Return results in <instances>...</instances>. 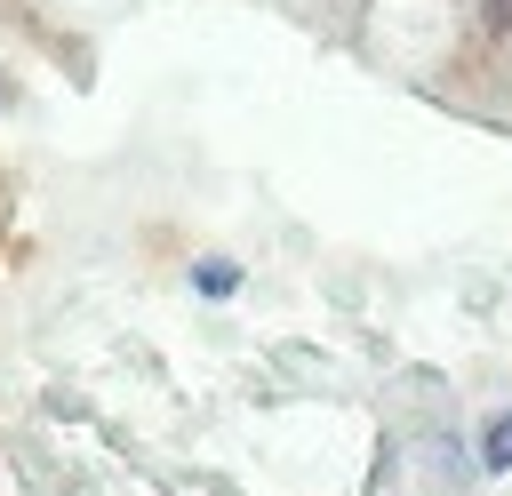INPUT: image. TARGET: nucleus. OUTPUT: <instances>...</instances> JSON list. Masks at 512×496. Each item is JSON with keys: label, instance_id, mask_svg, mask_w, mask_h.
I'll list each match as a JSON object with an SVG mask.
<instances>
[{"label": "nucleus", "instance_id": "obj_3", "mask_svg": "<svg viewBox=\"0 0 512 496\" xmlns=\"http://www.w3.org/2000/svg\"><path fill=\"white\" fill-rule=\"evenodd\" d=\"M200 288H208V296H232L240 272H232V264H200Z\"/></svg>", "mask_w": 512, "mask_h": 496}, {"label": "nucleus", "instance_id": "obj_2", "mask_svg": "<svg viewBox=\"0 0 512 496\" xmlns=\"http://www.w3.org/2000/svg\"><path fill=\"white\" fill-rule=\"evenodd\" d=\"M480 40H512V0H480Z\"/></svg>", "mask_w": 512, "mask_h": 496}, {"label": "nucleus", "instance_id": "obj_1", "mask_svg": "<svg viewBox=\"0 0 512 496\" xmlns=\"http://www.w3.org/2000/svg\"><path fill=\"white\" fill-rule=\"evenodd\" d=\"M480 464H488V472H512V408H496V416L480 424Z\"/></svg>", "mask_w": 512, "mask_h": 496}, {"label": "nucleus", "instance_id": "obj_4", "mask_svg": "<svg viewBox=\"0 0 512 496\" xmlns=\"http://www.w3.org/2000/svg\"><path fill=\"white\" fill-rule=\"evenodd\" d=\"M0 104H8V80H0Z\"/></svg>", "mask_w": 512, "mask_h": 496}]
</instances>
